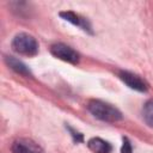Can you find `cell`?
Returning <instances> with one entry per match:
<instances>
[{"label": "cell", "mask_w": 153, "mask_h": 153, "mask_svg": "<svg viewBox=\"0 0 153 153\" xmlns=\"http://www.w3.org/2000/svg\"><path fill=\"white\" fill-rule=\"evenodd\" d=\"M88 111L100 121L114 123L122 120V114L112 105L102 100H91L87 105Z\"/></svg>", "instance_id": "cell-1"}, {"label": "cell", "mask_w": 153, "mask_h": 153, "mask_svg": "<svg viewBox=\"0 0 153 153\" xmlns=\"http://www.w3.org/2000/svg\"><path fill=\"white\" fill-rule=\"evenodd\" d=\"M12 48L16 53L24 56H35L38 53V43L29 33H18L12 41Z\"/></svg>", "instance_id": "cell-2"}, {"label": "cell", "mask_w": 153, "mask_h": 153, "mask_svg": "<svg viewBox=\"0 0 153 153\" xmlns=\"http://www.w3.org/2000/svg\"><path fill=\"white\" fill-rule=\"evenodd\" d=\"M50 51L55 57H57V59H60V60H62L65 62L73 63V65L78 63L79 59H80L79 54L73 48H71L69 45L63 44V43L53 44L51 48H50Z\"/></svg>", "instance_id": "cell-3"}, {"label": "cell", "mask_w": 153, "mask_h": 153, "mask_svg": "<svg viewBox=\"0 0 153 153\" xmlns=\"http://www.w3.org/2000/svg\"><path fill=\"white\" fill-rule=\"evenodd\" d=\"M13 153H43L42 147L31 139H18L11 147Z\"/></svg>", "instance_id": "cell-4"}, {"label": "cell", "mask_w": 153, "mask_h": 153, "mask_svg": "<svg viewBox=\"0 0 153 153\" xmlns=\"http://www.w3.org/2000/svg\"><path fill=\"white\" fill-rule=\"evenodd\" d=\"M118 76L124 84H127L133 90H136V91H140V92H145L148 88V85L146 84V81L142 80L136 74H133L130 72H120Z\"/></svg>", "instance_id": "cell-5"}, {"label": "cell", "mask_w": 153, "mask_h": 153, "mask_svg": "<svg viewBox=\"0 0 153 153\" xmlns=\"http://www.w3.org/2000/svg\"><path fill=\"white\" fill-rule=\"evenodd\" d=\"M60 16H61L65 20L72 23L73 25H76L78 27L82 29L84 31L91 32V25H90V23L87 22V19L80 17L79 14H76V13H74V12H72V11H66V12H61Z\"/></svg>", "instance_id": "cell-6"}, {"label": "cell", "mask_w": 153, "mask_h": 153, "mask_svg": "<svg viewBox=\"0 0 153 153\" xmlns=\"http://www.w3.org/2000/svg\"><path fill=\"white\" fill-rule=\"evenodd\" d=\"M87 146L93 153H110L112 149L111 145L100 137H92L88 140Z\"/></svg>", "instance_id": "cell-7"}, {"label": "cell", "mask_w": 153, "mask_h": 153, "mask_svg": "<svg viewBox=\"0 0 153 153\" xmlns=\"http://www.w3.org/2000/svg\"><path fill=\"white\" fill-rule=\"evenodd\" d=\"M6 62H7V65H8L13 71H16L17 73L24 74V75H29V74H30V71H29V69L26 68V66H25L23 62H20L19 60H17V59L10 56V57H6Z\"/></svg>", "instance_id": "cell-8"}, {"label": "cell", "mask_w": 153, "mask_h": 153, "mask_svg": "<svg viewBox=\"0 0 153 153\" xmlns=\"http://www.w3.org/2000/svg\"><path fill=\"white\" fill-rule=\"evenodd\" d=\"M142 116H143L145 122H146L149 127H153V99L146 102V104L143 105Z\"/></svg>", "instance_id": "cell-9"}, {"label": "cell", "mask_w": 153, "mask_h": 153, "mask_svg": "<svg viewBox=\"0 0 153 153\" xmlns=\"http://www.w3.org/2000/svg\"><path fill=\"white\" fill-rule=\"evenodd\" d=\"M121 153H133V149H131V146L128 139H123V146H122Z\"/></svg>", "instance_id": "cell-10"}]
</instances>
